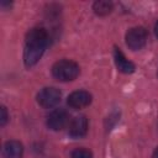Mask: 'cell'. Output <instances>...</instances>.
I'll use <instances>...</instances> for the list:
<instances>
[{"label": "cell", "instance_id": "6da1fadb", "mask_svg": "<svg viewBox=\"0 0 158 158\" xmlns=\"http://www.w3.org/2000/svg\"><path fill=\"white\" fill-rule=\"evenodd\" d=\"M48 42L49 35L44 28L35 27L27 32L23 51V62L26 67L30 68L41 59L48 46Z\"/></svg>", "mask_w": 158, "mask_h": 158}, {"label": "cell", "instance_id": "7a4b0ae2", "mask_svg": "<svg viewBox=\"0 0 158 158\" xmlns=\"http://www.w3.org/2000/svg\"><path fill=\"white\" fill-rule=\"evenodd\" d=\"M79 65L69 59H62L53 64L52 67V74L56 79L60 81H70L74 80L79 75Z\"/></svg>", "mask_w": 158, "mask_h": 158}, {"label": "cell", "instance_id": "3957f363", "mask_svg": "<svg viewBox=\"0 0 158 158\" xmlns=\"http://www.w3.org/2000/svg\"><path fill=\"white\" fill-rule=\"evenodd\" d=\"M148 33L144 27H133L126 33V44L132 51H138L144 47Z\"/></svg>", "mask_w": 158, "mask_h": 158}, {"label": "cell", "instance_id": "277c9868", "mask_svg": "<svg viewBox=\"0 0 158 158\" xmlns=\"http://www.w3.org/2000/svg\"><path fill=\"white\" fill-rule=\"evenodd\" d=\"M60 96L62 94L57 88H53V86L44 88L38 93L37 102L44 109H51V107H54L60 101Z\"/></svg>", "mask_w": 158, "mask_h": 158}, {"label": "cell", "instance_id": "5b68a950", "mask_svg": "<svg viewBox=\"0 0 158 158\" xmlns=\"http://www.w3.org/2000/svg\"><path fill=\"white\" fill-rule=\"evenodd\" d=\"M69 122V115L63 109L53 110L47 117V126L53 131H59L67 126Z\"/></svg>", "mask_w": 158, "mask_h": 158}, {"label": "cell", "instance_id": "8992f818", "mask_svg": "<svg viewBox=\"0 0 158 158\" xmlns=\"http://www.w3.org/2000/svg\"><path fill=\"white\" fill-rule=\"evenodd\" d=\"M91 102V95L85 90L73 91L67 100V104L72 109H83Z\"/></svg>", "mask_w": 158, "mask_h": 158}, {"label": "cell", "instance_id": "52a82bcc", "mask_svg": "<svg viewBox=\"0 0 158 158\" xmlns=\"http://www.w3.org/2000/svg\"><path fill=\"white\" fill-rule=\"evenodd\" d=\"M88 120L85 116H77L69 123V135L74 138H80L86 135Z\"/></svg>", "mask_w": 158, "mask_h": 158}, {"label": "cell", "instance_id": "ba28073f", "mask_svg": "<svg viewBox=\"0 0 158 158\" xmlns=\"http://www.w3.org/2000/svg\"><path fill=\"white\" fill-rule=\"evenodd\" d=\"M114 58H115V64H116L117 69H118L121 73L131 74V73L135 72V69H136L135 64H133L131 60H128V59L125 57V54H123L118 48H115V51H114Z\"/></svg>", "mask_w": 158, "mask_h": 158}, {"label": "cell", "instance_id": "9c48e42d", "mask_svg": "<svg viewBox=\"0 0 158 158\" xmlns=\"http://www.w3.org/2000/svg\"><path fill=\"white\" fill-rule=\"evenodd\" d=\"M23 153V147L19 141H7L4 144L2 154L5 158H21Z\"/></svg>", "mask_w": 158, "mask_h": 158}, {"label": "cell", "instance_id": "30bf717a", "mask_svg": "<svg viewBox=\"0 0 158 158\" xmlns=\"http://www.w3.org/2000/svg\"><path fill=\"white\" fill-rule=\"evenodd\" d=\"M112 9H114V4L109 0H99V1H95L93 5L94 12L99 16L109 15L112 11Z\"/></svg>", "mask_w": 158, "mask_h": 158}, {"label": "cell", "instance_id": "8fae6325", "mask_svg": "<svg viewBox=\"0 0 158 158\" xmlns=\"http://www.w3.org/2000/svg\"><path fill=\"white\" fill-rule=\"evenodd\" d=\"M72 158H93V154L89 149L85 148H77L72 153Z\"/></svg>", "mask_w": 158, "mask_h": 158}, {"label": "cell", "instance_id": "7c38bea8", "mask_svg": "<svg viewBox=\"0 0 158 158\" xmlns=\"http://www.w3.org/2000/svg\"><path fill=\"white\" fill-rule=\"evenodd\" d=\"M1 116H0V126H5L7 120H9V115H7V110L5 106H1Z\"/></svg>", "mask_w": 158, "mask_h": 158}, {"label": "cell", "instance_id": "4fadbf2b", "mask_svg": "<svg viewBox=\"0 0 158 158\" xmlns=\"http://www.w3.org/2000/svg\"><path fill=\"white\" fill-rule=\"evenodd\" d=\"M154 32H156V36H157V38H158V21H157V23H156V26H154Z\"/></svg>", "mask_w": 158, "mask_h": 158}, {"label": "cell", "instance_id": "5bb4252c", "mask_svg": "<svg viewBox=\"0 0 158 158\" xmlns=\"http://www.w3.org/2000/svg\"><path fill=\"white\" fill-rule=\"evenodd\" d=\"M152 158H158V148L154 151V153H153V157Z\"/></svg>", "mask_w": 158, "mask_h": 158}, {"label": "cell", "instance_id": "9a60e30c", "mask_svg": "<svg viewBox=\"0 0 158 158\" xmlns=\"http://www.w3.org/2000/svg\"><path fill=\"white\" fill-rule=\"evenodd\" d=\"M157 75H158V74H157Z\"/></svg>", "mask_w": 158, "mask_h": 158}]
</instances>
